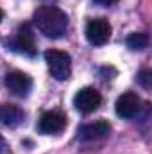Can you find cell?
I'll return each instance as SVG.
<instances>
[{
  "mask_svg": "<svg viewBox=\"0 0 152 154\" xmlns=\"http://www.w3.org/2000/svg\"><path fill=\"white\" fill-rule=\"evenodd\" d=\"M34 25L47 38H61L68 29V16L56 5H41L34 13Z\"/></svg>",
  "mask_w": 152,
  "mask_h": 154,
  "instance_id": "6da1fadb",
  "label": "cell"
},
{
  "mask_svg": "<svg viewBox=\"0 0 152 154\" xmlns=\"http://www.w3.org/2000/svg\"><path fill=\"white\" fill-rule=\"evenodd\" d=\"M45 61H47L48 72L52 74L54 79L66 81L68 77L72 75V57L66 52L50 48V50L45 52Z\"/></svg>",
  "mask_w": 152,
  "mask_h": 154,
  "instance_id": "7a4b0ae2",
  "label": "cell"
},
{
  "mask_svg": "<svg viewBox=\"0 0 152 154\" xmlns=\"http://www.w3.org/2000/svg\"><path fill=\"white\" fill-rule=\"evenodd\" d=\"M102 102V95L99 90L91 88V86H86V88H81L74 97V106H75L77 111L81 113H91L95 109H99Z\"/></svg>",
  "mask_w": 152,
  "mask_h": 154,
  "instance_id": "3957f363",
  "label": "cell"
},
{
  "mask_svg": "<svg viewBox=\"0 0 152 154\" xmlns=\"http://www.w3.org/2000/svg\"><path fill=\"white\" fill-rule=\"evenodd\" d=\"M86 38L91 45H106L111 38V25L106 18H93L86 25Z\"/></svg>",
  "mask_w": 152,
  "mask_h": 154,
  "instance_id": "277c9868",
  "label": "cell"
},
{
  "mask_svg": "<svg viewBox=\"0 0 152 154\" xmlns=\"http://www.w3.org/2000/svg\"><path fill=\"white\" fill-rule=\"evenodd\" d=\"M114 109H116V115L120 118H134L141 111V99L136 93L127 91L116 99Z\"/></svg>",
  "mask_w": 152,
  "mask_h": 154,
  "instance_id": "5b68a950",
  "label": "cell"
},
{
  "mask_svg": "<svg viewBox=\"0 0 152 154\" xmlns=\"http://www.w3.org/2000/svg\"><path fill=\"white\" fill-rule=\"evenodd\" d=\"M5 86L7 90L16 95V97H27L29 91L32 90V79L29 74L20 72V70H13L5 75Z\"/></svg>",
  "mask_w": 152,
  "mask_h": 154,
  "instance_id": "8992f818",
  "label": "cell"
},
{
  "mask_svg": "<svg viewBox=\"0 0 152 154\" xmlns=\"http://www.w3.org/2000/svg\"><path fill=\"white\" fill-rule=\"evenodd\" d=\"M66 124L68 118L61 111H45L38 122V129L45 134H57L66 127Z\"/></svg>",
  "mask_w": 152,
  "mask_h": 154,
  "instance_id": "52a82bcc",
  "label": "cell"
},
{
  "mask_svg": "<svg viewBox=\"0 0 152 154\" xmlns=\"http://www.w3.org/2000/svg\"><path fill=\"white\" fill-rule=\"evenodd\" d=\"M13 47H14V50L22 52V54H25V56H36V39H34V31H32V27H31L29 23L20 25Z\"/></svg>",
  "mask_w": 152,
  "mask_h": 154,
  "instance_id": "ba28073f",
  "label": "cell"
},
{
  "mask_svg": "<svg viewBox=\"0 0 152 154\" xmlns=\"http://www.w3.org/2000/svg\"><path fill=\"white\" fill-rule=\"evenodd\" d=\"M111 133V125L106 120H99L93 124H86L82 127H79V138L84 142H95L100 138H106Z\"/></svg>",
  "mask_w": 152,
  "mask_h": 154,
  "instance_id": "9c48e42d",
  "label": "cell"
},
{
  "mask_svg": "<svg viewBox=\"0 0 152 154\" xmlns=\"http://www.w3.org/2000/svg\"><path fill=\"white\" fill-rule=\"evenodd\" d=\"M25 120V111L14 104H2L0 106V124L7 127H18Z\"/></svg>",
  "mask_w": 152,
  "mask_h": 154,
  "instance_id": "30bf717a",
  "label": "cell"
},
{
  "mask_svg": "<svg viewBox=\"0 0 152 154\" xmlns=\"http://www.w3.org/2000/svg\"><path fill=\"white\" fill-rule=\"evenodd\" d=\"M149 45V34L147 32H132L127 38V47L131 50H143Z\"/></svg>",
  "mask_w": 152,
  "mask_h": 154,
  "instance_id": "8fae6325",
  "label": "cell"
},
{
  "mask_svg": "<svg viewBox=\"0 0 152 154\" xmlns=\"http://www.w3.org/2000/svg\"><path fill=\"white\" fill-rule=\"evenodd\" d=\"M150 70H143V72H140V75H138V81L141 82V86H145V88H150Z\"/></svg>",
  "mask_w": 152,
  "mask_h": 154,
  "instance_id": "7c38bea8",
  "label": "cell"
},
{
  "mask_svg": "<svg viewBox=\"0 0 152 154\" xmlns=\"http://www.w3.org/2000/svg\"><path fill=\"white\" fill-rule=\"evenodd\" d=\"M5 149H7V143H5L4 136L0 134V154H4V152H5Z\"/></svg>",
  "mask_w": 152,
  "mask_h": 154,
  "instance_id": "4fadbf2b",
  "label": "cell"
},
{
  "mask_svg": "<svg viewBox=\"0 0 152 154\" xmlns=\"http://www.w3.org/2000/svg\"><path fill=\"white\" fill-rule=\"evenodd\" d=\"M93 2H97V4H100V5H111V4L118 2V0H93Z\"/></svg>",
  "mask_w": 152,
  "mask_h": 154,
  "instance_id": "5bb4252c",
  "label": "cell"
},
{
  "mask_svg": "<svg viewBox=\"0 0 152 154\" xmlns=\"http://www.w3.org/2000/svg\"><path fill=\"white\" fill-rule=\"evenodd\" d=\"M2 18H4V13H2V9H0V22H2Z\"/></svg>",
  "mask_w": 152,
  "mask_h": 154,
  "instance_id": "9a60e30c",
  "label": "cell"
}]
</instances>
